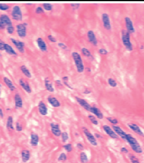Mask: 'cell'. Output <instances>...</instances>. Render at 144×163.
<instances>
[{"mask_svg": "<svg viewBox=\"0 0 144 163\" xmlns=\"http://www.w3.org/2000/svg\"><path fill=\"white\" fill-rule=\"evenodd\" d=\"M126 141L128 142L132 149L137 154H141L143 152V149L138 141L131 134H127L126 136Z\"/></svg>", "mask_w": 144, "mask_h": 163, "instance_id": "obj_1", "label": "cell"}, {"mask_svg": "<svg viewBox=\"0 0 144 163\" xmlns=\"http://www.w3.org/2000/svg\"><path fill=\"white\" fill-rule=\"evenodd\" d=\"M72 56L74 60L77 72L79 73H83L84 70V66L83 65V62L80 54L76 51H74L72 52Z\"/></svg>", "mask_w": 144, "mask_h": 163, "instance_id": "obj_2", "label": "cell"}, {"mask_svg": "<svg viewBox=\"0 0 144 163\" xmlns=\"http://www.w3.org/2000/svg\"><path fill=\"white\" fill-rule=\"evenodd\" d=\"M122 41L124 46L127 50L129 51L133 50V46L130 42V33L126 30H122Z\"/></svg>", "mask_w": 144, "mask_h": 163, "instance_id": "obj_3", "label": "cell"}, {"mask_svg": "<svg viewBox=\"0 0 144 163\" xmlns=\"http://www.w3.org/2000/svg\"><path fill=\"white\" fill-rule=\"evenodd\" d=\"M11 17L13 20L21 21L23 20V13L19 5H14L11 11Z\"/></svg>", "mask_w": 144, "mask_h": 163, "instance_id": "obj_4", "label": "cell"}, {"mask_svg": "<svg viewBox=\"0 0 144 163\" xmlns=\"http://www.w3.org/2000/svg\"><path fill=\"white\" fill-rule=\"evenodd\" d=\"M27 26L28 23L24 22L23 23H20L16 26V30L17 34L21 38H24L27 35Z\"/></svg>", "mask_w": 144, "mask_h": 163, "instance_id": "obj_5", "label": "cell"}, {"mask_svg": "<svg viewBox=\"0 0 144 163\" xmlns=\"http://www.w3.org/2000/svg\"><path fill=\"white\" fill-rule=\"evenodd\" d=\"M82 130H83V133H84L85 137H86L88 141L90 143V144L92 145L93 146H97V142L96 140V137L89 131L87 128L83 127L82 128Z\"/></svg>", "mask_w": 144, "mask_h": 163, "instance_id": "obj_6", "label": "cell"}, {"mask_svg": "<svg viewBox=\"0 0 144 163\" xmlns=\"http://www.w3.org/2000/svg\"><path fill=\"white\" fill-rule=\"evenodd\" d=\"M102 20L104 28L107 30H110L112 28L109 16L107 13H103L102 15Z\"/></svg>", "mask_w": 144, "mask_h": 163, "instance_id": "obj_7", "label": "cell"}, {"mask_svg": "<svg viewBox=\"0 0 144 163\" xmlns=\"http://www.w3.org/2000/svg\"><path fill=\"white\" fill-rule=\"evenodd\" d=\"M50 128L51 133L56 137H59L61 136L62 131L60 130V125L57 123L52 122L50 124Z\"/></svg>", "mask_w": 144, "mask_h": 163, "instance_id": "obj_8", "label": "cell"}, {"mask_svg": "<svg viewBox=\"0 0 144 163\" xmlns=\"http://www.w3.org/2000/svg\"><path fill=\"white\" fill-rule=\"evenodd\" d=\"M12 43L15 46L16 49L19 51L21 53H24L25 51V43L21 41H19L16 39H14L13 38H10Z\"/></svg>", "mask_w": 144, "mask_h": 163, "instance_id": "obj_9", "label": "cell"}, {"mask_svg": "<svg viewBox=\"0 0 144 163\" xmlns=\"http://www.w3.org/2000/svg\"><path fill=\"white\" fill-rule=\"evenodd\" d=\"M103 129L105 131V132L112 139L116 140V139L118 138V135L115 133V132L109 125H104L103 126Z\"/></svg>", "mask_w": 144, "mask_h": 163, "instance_id": "obj_10", "label": "cell"}, {"mask_svg": "<svg viewBox=\"0 0 144 163\" xmlns=\"http://www.w3.org/2000/svg\"><path fill=\"white\" fill-rule=\"evenodd\" d=\"M19 84L27 93L31 94L32 92V89L30 84L28 82L24 79L23 78H21L19 79Z\"/></svg>", "mask_w": 144, "mask_h": 163, "instance_id": "obj_11", "label": "cell"}, {"mask_svg": "<svg viewBox=\"0 0 144 163\" xmlns=\"http://www.w3.org/2000/svg\"><path fill=\"white\" fill-rule=\"evenodd\" d=\"M127 125H128V127L131 130L133 131L135 133L137 134L139 136L144 137V133L143 132V131L141 130V128L137 124H134V123H128Z\"/></svg>", "mask_w": 144, "mask_h": 163, "instance_id": "obj_12", "label": "cell"}, {"mask_svg": "<svg viewBox=\"0 0 144 163\" xmlns=\"http://www.w3.org/2000/svg\"><path fill=\"white\" fill-rule=\"evenodd\" d=\"M125 26L127 28L126 30L130 34L134 33L135 32V29L134 28L132 20L129 17H125Z\"/></svg>", "mask_w": 144, "mask_h": 163, "instance_id": "obj_13", "label": "cell"}, {"mask_svg": "<svg viewBox=\"0 0 144 163\" xmlns=\"http://www.w3.org/2000/svg\"><path fill=\"white\" fill-rule=\"evenodd\" d=\"M0 22L5 27H7V26L13 25L12 21H11L10 17L7 14H1L0 16Z\"/></svg>", "mask_w": 144, "mask_h": 163, "instance_id": "obj_14", "label": "cell"}, {"mask_svg": "<svg viewBox=\"0 0 144 163\" xmlns=\"http://www.w3.org/2000/svg\"><path fill=\"white\" fill-rule=\"evenodd\" d=\"M38 110L40 114L46 116L48 114V108L43 101H40L38 104Z\"/></svg>", "mask_w": 144, "mask_h": 163, "instance_id": "obj_15", "label": "cell"}, {"mask_svg": "<svg viewBox=\"0 0 144 163\" xmlns=\"http://www.w3.org/2000/svg\"><path fill=\"white\" fill-rule=\"evenodd\" d=\"M76 100L78 102V103L80 105L82 108H83L87 111L90 112L92 106L86 100H84V99H83L82 98L77 97H76Z\"/></svg>", "mask_w": 144, "mask_h": 163, "instance_id": "obj_16", "label": "cell"}, {"mask_svg": "<svg viewBox=\"0 0 144 163\" xmlns=\"http://www.w3.org/2000/svg\"><path fill=\"white\" fill-rule=\"evenodd\" d=\"M112 128H113V131L115 132V133L118 135V136H119L124 141L126 140V136H127V134L120 127L117 126V125H113Z\"/></svg>", "mask_w": 144, "mask_h": 163, "instance_id": "obj_17", "label": "cell"}, {"mask_svg": "<svg viewBox=\"0 0 144 163\" xmlns=\"http://www.w3.org/2000/svg\"><path fill=\"white\" fill-rule=\"evenodd\" d=\"M87 37L89 42L93 46H96L97 45V40L96 38L95 34L93 30H89L87 33Z\"/></svg>", "mask_w": 144, "mask_h": 163, "instance_id": "obj_18", "label": "cell"}, {"mask_svg": "<svg viewBox=\"0 0 144 163\" xmlns=\"http://www.w3.org/2000/svg\"><path fill=\"white\" fill-rule=\"evenodd\" d=\"M36 42H37V44L38 48L41 51L45 52V51H47V45H46V42H44V40L42 38H41V37L37 38L36 40Z\"/></svg>", "mask_w": 144, "mask_h": 163, "instance_id": "obj_19", "label": "cell"}, {"mask_svg": "<svg viewBox=\"0 0 144 163\" xmlns=\"http://www.w3.org/2000/svg\"><path fill=\"white\" fill-rule=\"evenodd\" d=\"M14 102H15V108L16 109H21L23 106V99L19 94H16L14 95Z\"/></svg>", "mask_w": 144, "mask_h": 163, "instance_id": "obj_20", "label": "cell"}, {"mask_svg": "<svg viewBox=\"0 0 144 163\" xmlns=\"http://www.w3.org/2000/svg\"><path fill=\"white\" fill-rule=\"evenodd\" d=\"M21 160L23 163H27L30 159V157H31L30 151L28 149H23L21 151Z\"/></svg>", "mask_w": 144, "mask_h": 163, "instance_id": "obj_21", "label": "cell"}, {"mask_svg": "<svg viewBox=\"0 0 144 163\" xmlns=\"http://www.w3.org/2000/svg\"><path fill=\"white\" fill-rule=\"evenodd\" d=\"M48 102L53 108H59L61 106L60 101L55 97L49 96L47 98Z\"/></svg>", "mask_w": 144, "mask_h": 163, "instance_id": "obj_22", "label": "cell"}, {"mask_svg": "<svg viewBox=\"0 0 144 163\" xmlns=\"http://www.w3.org/2000/svg\"><path fill=\"white\" fill-rule=\"evenodd\" d=\"M39 137L36 133L32 132L30 135V144L32 147H37L39 143Z\"/></svg>", "mask_w": 144, "mask_h": 163, "instance_id": "obj_23", "label": "cell"}, {"mask_svg": "<svg viewBox=\"0 0 144 163\" xmlns=\"http://www.w3.org/2000/svg\"><path fill=\"white\" fill-rule=\"evenodd\" d=\"M90 112L95 115L99 119H103L104 118V115L102 111L96 106H92Z\"/></svg>", "mask_w": 144, "mask_h": 163, "instance_id": "obj_24", "label": "cell"}, {"mask_svg": "<svg viewBox=\"0 0 144 163\" xmlns=\"http://www.w3.org/2000/svg\"><path fill=\"white\" fill-rule=\"evenodd\" d=\"M3 81L5 83V84L7 85L8 88L10 89V91H11V92L14 91L16 89V87L14 85L13 82L11 81L7 77H4L3 78Z\"/></svg>", "mask_w": 144, "mask_h": 163, "instance_id": "obj_25", "label": "cell"}, {"mask_svg": "<svg viewBox=\"0 0 144 163\" xmlns=\"http://www.w3.org/2000/svg\"><path fill=\"white\" fill-rule=\"evenodd\" d=\"M44 86H45L46 90L48 92H54V89L53 83L48 78H46L44 79Z\"/></svg>", "mask_w": 144, "mask_h": 163, "instance_id": "obj_26", "label": "cell"}, {"mask_svg": "<svg viewBox=\"0 0 144 163\" xmlns=\"http://www.w3.org/2000/svg\"><path fill=\"white\" fill-rule=\"evenodd\" d=\"M4 50L9 55H11V56H17V53L16 50L13 48V47L11 46H10V45H8L7 43L5 44Z\"/></svg>", "mask_w": 144, "mask_h": 163, "instance_id": "obj_27", "label": "cell"}, {"mask_svg": "<svg viewBox=\"0 0 144 163\" xmlns=\"http://www.w3.org/2000/svg\"><path fill=\"white\" fill-rule=\"evenodd\" d=\"M20 70L21 72L24 74V75L27 78H32V75L30 71V70L27 68L26 65H21L20 66Z\"/></svg>", "mask_w": 144, "mask_h": 163, "instance_id": "obj_28", "label": "cell"}, {"mask_svg": "<svg viewBox=\"0 0 144 163\" xmlns=\"http://www.w3.org/2000/svg\"><path fill=\"white\" fill-rule=\"evenodd\" d=\"M6 127L7 128L8 130H14V125H13V118L11 116H9L7 118V123H6Z\"/></svg>", "mask_w": 144, "mask_h": 163, "instance_id": "obj_29", "label": "cell"}, {"mask_svg": "<svg viewBox=\"0 0 144 163\" xmlns=\"http://www.w3.org/2000/svg\"><path fill=\"white\" fill-rule=\"evenodd\" d=\"M80 161L82 163H86L88 161V157L85 152H81L80 154Z\"/></svg>", "mask_w": 144, "mask_h": 163, "instance_id": "obj_30", "label": "cell"}, {"mask_svg": "<svg viewBox=\"0 0 144 163\" xmlns=\"http://www.w3.org/2000/svg\"><path fill=\"white\" fill-rule=\"evenodd\" d=\"M81 51L84 56H86L87 57H90L92 56L91 52L90 51V50L89 49H87L86 48H83L82 49H81Z\"/></svg>", "mask_w": 144, "mask_h": 163, "instance_id": "obj_31", "label": "cell"}, {"mask_svg": "<svg viewBox=\"0 0 144 163\" xmlns=\"http://www.w3.org/2000/svg\"><path fill=\"white\" fill-rule=\"evenodd\" d=\"M129 158L131 163H140L138 158L132 154H130L129 155Z\"/></svg>", "mask_w": 144, "mask_h": 163, "instance_id": "obj_32", "label": "cell"}, {"mask_svg": "<svg viewBox=\"0 0 144 163\" xmlns=\"http://www.w3.org/2000/svg\"><path fill=\"white\" fill-rule=\"evenodd\" d=\"M43 8L44 10L50 11L53 10V5L50 3H44L43 4Z\"/></svg>", "mask_w": 144, "mask_h": 163, "instance_id": "obj_33", "label": "cell"}, {"mask_svg": "<svg viewBox=\"0 0 144 163\" xmlns=\"http://www.w3.org/2000/svg\"><path fill=\"white\" fill-rule=\"evenodd\" d=\"M67 155L64 152H62L59 155V156L57 158V160L60 162H63V161L67 160Z\"/></svg>", "mask_w": 144, "mask_h": 163, "instance_id": "obj_34", "label": "cell"}, {"mask_svg": "<svg viewBox=\"0 0 144 163\" xmlns=\"http://www.w3.org/2000/svg\"><path fill=\"white\" fill-rule=\"evenodd\" d=\"M88 118L89 119V120L90 121V122L95 125H97L99 124V122L97 120V119L96 118L95 116L92 115H89L88 116Z\"/></svg>", "mask_w": 144, "mask_h": 163, "instance_id": "obj_35", "label": "cell"}, {"mask_svg": "<svg viewBox=\"0 0 144 163\" xmlns=\"http://www.w3.org/2000/svg\"><path fill=\"white\" fill-rule=\"evenodd\" d=\"M61 137H62V142L63 143H66L67 141L69 140V134L67 132H62V134H61Z\"/></svg>", "mask_w": 144, "mask_h": 163, "instance_id": "obj_36", "label": "cell"}, {"mask_svg": "<svg viewBox=\"0 0 144 163\" xmlns=\"http://www.w3.org/2000/svg\"><path fill=\"white\" fill-rule=\"evenodd\" d=\"M108 83L112 88H115L117 86V82L113 78H109L108 79Z\"/></svg>", "mask_w": 144, "mask_h": 163, "instance_id": "obj_37", "label": "cell"}, {"mask_svg": "<svg viewBox=\"0 0 144 163\" xmlns=\"http://www.w3.org/2000/svg\"><path fill=\"white\" fill-rule=\"evenodd\" d=\"M106 119L110 123H111L112 124L114 125H117L118 124V121L117 119L113 118L112 117H107Z\"/></svg>", "mask_w": 144, "mask_h": 163, "instance_id": "obj_38", "label": "cell"}, {"mask_svg": "<svg viewBox=\"0 0 144 163\" xmlns=\"http://www.w3.org/2000/svg\"><path fill=\"white\" fill-rule=\"evenodd\" d=\"M10 9V5L7 4H0V10L1 11H7Z\"/></svg>", "mask_w": 144, "mask_h": 163, "instance_id": "obj_39", "label": "cell"}, {"mask_svg": "<svg viewBox=\"0 0 144 163\" xmlns=\"http://www.w3.org/2000/svg\"><path fill=\"white\" fill-rule=\"evenodd\" d=\"M5 28H6V30H7V33H8L9 34H13L14 32L15 29H14V27L13 25L7 26Z\"/></svg>", "mask_w": 144, "mask_h": 163, "instance_id": "obj_40", "label": "cell"}, {"mask_svg": "<svg viewBox=\"0 0 144 163\" xmlns=\"http://www.w3.org/2000/svg\"><path fill=\"white\" fill-rule=\"evenodd\" d=\"M63 147L64 148V149L68 152H70L72 151L73 150V148H72V146L71 144H64V146H63Z\"/></svg>", "mask_w": 144, "mask_h": 163, "instance_id": "obj_41", "label": "cell"}, {"mask_svg": "<svg viewBox=\"0 0 144 163\" xmlns=\"http://www.w3.org/2000/svg\"><path fill=\"white\" fill-rule=\"evenodd\" d=\"M35 13L37 14H43L44 13V9L43 8V7L39 6V7H37L35 10Z\"/></svg>", "mask_w": 144, "mask_h": 163, "instance_id": "obj_42", "label": "cell"}, {"mask_svg": "<svg viewBox=\"0 0 144 163\" xmlns=\"http://www.w3.org/2000/svg\"><path fill=\"white\" fill-rule=\"evenodd\" d=\"M16 130L18 132H21L23 130V127L22 124L20 122H17L16 124Z\"/></svg>", "mask_w": 144, "mask_h": 163, "instance_id": "obj_43", "label": "cell"}, {"mask_svg": "<svg viewBox=\"0 0 144 163\" xmlns=\"http://www.w3.org/2000/svg\"><path fill=\"white\" fill-rule=\"evenodd\" d=\"M70 5L74 10H78L79 8L80 4H78V3H72L70 4Z\"/></svg>", "mask_w": 144, "mask_h": 163, "instance_id": "obj_44", "label": "cell"}, {"mask_svg": "<svg viewBox=\"0 0 144 163\" xmlns=\"http://www.w3.org/2000/svg\"><path fill=\"white\" fill-rule=\"evenodd\" d=\"M47 38H48V40H50L52 43H56V42H57L56 38L53 35H52L51 34L48 35V36H47Z\"/></svg>", "mask_w": 144, "mask_h": 163, "instance_id": "obj_45", "label": "cell"}, {"mask_svg": "<svg viewBox=\"0 0 144 163\" xmlns=\"http://www.w3.org/2000/svg\"><path fill=\"white\" fill-rule=\"evenodd\" d=\"M99 53L100 54H102V55H107L108 53V51L106 49H103V48L99 49Z\"/></svg>", "mask_w": 144, "mask_h": 163, "instance_id": "obj_46", "label": "cell"}, {"mask_svg": "<svg viewBox=\"0 0 144 163\" xmlns=\"http://www.w3.org/2000/svg\"><path fill=\"white\" fill-rule=\"evenodd\" d=\"M58 46H59L60 48L63 49V50H66V49H67V45H66L63 43H61V42H60V43H58Z\"/></svg>", "mask_w": 144, "mask_h": 163, "instance_id": "obj_47", "label": "cell"}, {"mask_svg": "<svg viewBox=\"0 0 144 163\" xmlns=\"http://www.w3.org/2000/svg\"><path fill=\"white\" fill-rule=\"evenodd\" d=\"M5 43L1 40L0 39V50L1 51H3L4 50V46H5Z\"/></svg>", "mask_w": 144, "mask_h": 163, "instance_id": "obj_48", "label": "cell"}, {"mask_svg": "<svg viewBox=\"0 0 144 163\" xmlns=\"http://www.w3.org/2000/svg\"><path fill=\"white\" fill-rule=\"evenodd\" d=\"M121 151L122 152V153H124V154H127L129 152V151H128V149L125 147H122L121 148Z\"/></svg>", "mask_w": 144, "mask_h": 163, "instance_id": "obj_49", "label": "cell"}, {"mask_svg": "<svg viewBox=\"0 0 144 163\" xmlns=\"http://www.w3.org/2000/svg\"><path fill=\"white\" fill-rule=\"evenodd\" d=\"M55 83H56V84L57 86H63L62 82H61V81H60V80H56V81H55Z\"/></svg>", "mask_w": 144, "mask_h": 163, "instance_id": "obj_50", "label": "cell"}, {"mask_svg": "<svg viewBox=\"0 0 144 163\" xmlns=\"http://www.w3.org/2000/svg\"><path fill=\"white\" fill-rule=\"evenodd\" d=\"M76 146H77V147H78L79 149H81V150L83 149V146L81 144H80V143H78Z\"/></svg>", "mask_w": 144, "mask_h": 163, "instance_id": "obj_51", "label": "cell"}, {"mask_svg": "<svg viewBox=\"0 0 144 163\" xmlns=\"http://www.w3.org/2000/svg\"><path fill=\"white\" fill-rule=\"evenodd\" d=\"M63 83H64V85H65L67 88H70V89H73V88L70 86V85L69 84V83H68V82H63Z\"/></svg>", "mask_w": 144, "mask_h": 163, "instance_id": "obj_52", "label": "cell"}, {"mask_svg": "<svg viewBox=\"0 0 144 163\" xmlns=\"http://www.w3.org/2000/svg\"><path fill=\"white\" fill-rule=\"evenodd\" d=\"M4 117V112H3V111L1 108H0V118H3Z\"/></svg>", "mask_w": 144, "mask_h": 163, "instance_id": "obj_53", "label": "cell"}, {"mask_svg": "<svg viewBox=\"0 0 144 163\" xmlns=\"http://www.w3.org/2000/svg\"><path fill=\"white\" fill-rule=\"evenodd\" d=\"M83 93H84V94H89L91 93V91H90V90H89V89H86V90L84 91Z\"/></svg>", "mask_w": 144, "mask_h": 163, "instance_id": "obj_54", "label": "cell"}, {"mask_svg": "<svg viewBox=\"0 0 144 163\" xmlns=\"http://www.w3.org/2000/svg\"><path fill=\"white\" fill-rule=\"evenodd\" d=\"M62 79L63 82H68L69 81V77L68 76H64L62 78Z\"/></svg>", "mask_w": 144, "mask_h": 163, "instance_id": "obj_55", "label": "cell"}, {"mask_svg": "<svg viewBox=\"0 0 144 163\" xmlns=\"http://www.w3.org/2000/svg\"><path fill=\"white\" fill-rule=\"evenodd\" d=\"M5 29V27L1 24V23L0 22V30H2V29Z\"/></svg>", "mask_w": 144, "mask_h": 163, "instance_id": "obj_56", "label": "cell"}, {"mask_svg": "<svg viewBox=\"0 0 144 163\" xmlns=\"http://www.w3.org/2000/svg\"><path fill=\"white\" fill-rule=\"evenodd\" d=\"M95 135H96V137H97V138L100 137V136H99V134H95Z\"/></svg>", "mask_w": 144, "mask_h": 163, "instance_id": "obj_57", "label": "cell"}, {"mask_svg": "<svg viewBox=\"0 0 144 163\" xmlns=\"http://www.w3.org/2000/svg\"><path fill=\"white\" fill-rule=\"evenodd\" d=\"M143 48H144V47H143V46H142L141 47V49H142Z\"/></svg>", "mask_w": 144, "mask_h": 163, "instance_id": "obj_58", "label": "cell"}, {"mask_svg": "<svg viewBox=\"0 0 144 163\" xmlns=\"http://www.w3.org/2000/svg\"><path fill=\"white\" fill-rule=\"evenodd\" d=\"M1 88V87H0ZM0 95H1V90H0Z\"/></svg>", "mask_w": 144, "mask_h": 163, "instance_id": "obj_59", "label": "cell"}, {"mask_svg": "<svg viewBox=\"0 0 144 163\" xmlns=\"http://www.w3.org/2000/svg\"><path fill=\"white\" fill-rule=\"evenodd\" d=\"M0 87H1V84H0Z\"/></svg>", "mask_w": 144, "mask_h": 163, "instance_id": "obj_60", "label": "cell"}, {"mask_svg": "<svg viewBox=\"0 0 144 163\" xmlns=\"http://www.w3.org/2000/svg\"><path fill=\"white\" fill-rule=\"evenodd\" d=\"M0 56H1V54H0Z\"/></svg>", "mask_w": 144, "mask_h": 163, "instance_id": "obj_61", "label": "cell"}, {"mask_svg": "<svg viewBox=\"0 0 144 163\" xmlns=\"http://www.w3.org/2000/svg\"></svg>", "mask_w": 144, "mask_h": 163, "instance_id": "obj_62", "label": "cell"}]
</instances>
